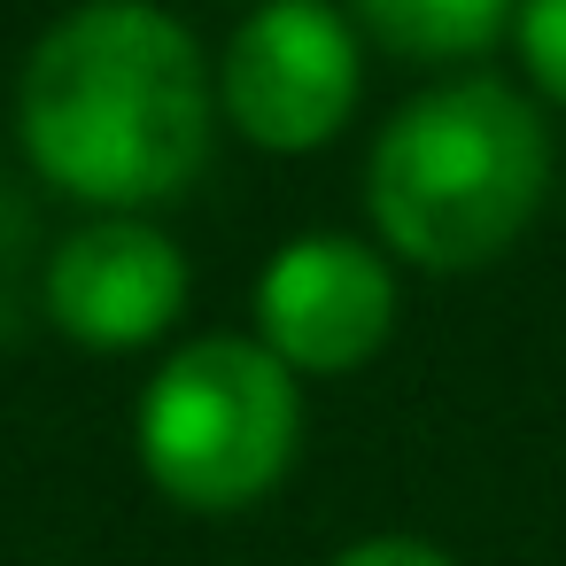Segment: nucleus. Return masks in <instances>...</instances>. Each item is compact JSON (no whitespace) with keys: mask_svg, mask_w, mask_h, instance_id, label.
Masks as SVG:
<instances>
[{"mask_svg":"<svg viewBox=\"0 0 566 566\" xmlns=\"http://www.w3.org/2000/svg\"><path fill=\"white\" fill-rule=\"evenodd\" d=\"M24 156L71 202L140 218L210 164L218 86L195 32L156 0H78L55 17L17 86Z\"/></svg>","mask_w":566,"mask_h":566,"instance_id":"nucleus-1","label":"nucleus"},{"mask_svg":"<svg viewBox=\"0 0 566 566\" xmlns=\"http://www.w3.org/2000/svg\"><path fill=\"white\" fill-rule=\"evenodd\" d=\"M551 195V133L504 78H450L411 94L365 164L373 233L427 272L504 256Z\"/></svg>","mask_w":566,"mask_h":566,"instance_id":"nucleus-2","label":"nucleus"},{"mask_svg":"<svg viewBox=\"0 0 566 566\" xmlns=\"http://www.w3.org/2000/svg\"><path fill=\"white\" fill-rule=\"evenodd\" d=\"M303 396L295 373L241 334L171 349L140 396V465L187 512H241L295 465Z\"/></svg>","mask_w":566,"mask_h":566,"instance_id":"nucleus-3","label":"nucleus"},{"mask_svg":"<svg viewBox=\"0 0 566 566\" xmlns=\"http://www.w3.org/2000/svg\"><path fill=\"white\" fill-rule=\"evenodd\" d=\"M357 24L334 0H256L218 63V109L272 156L326 148L357 109Z\"/></svg>","mask_w":566,"mask_h":566,"instance_id":"nucleus-4","label":"nucleus"},{"mask_svg":"<svg viewBox=\"0 0 566 566\" xmlns=\"http://www.w3.org/2000/svg\"><path fill=\"white\" fill-rule=\"evenodd\" d=\"M388 326H396V272L373 241L303 233L256 280V342L303 380L373 365Z\"/></svg>","mask_w":566,"mask_h":566,"instance_id":"nucleus-5","label":"nucleus"},{"mask_svg":"<svg viewBox=\"0 0 566 566\" xmlns=\"http://www.w3.org/2000/svg\"><path fill=\"white\" fill-rule=\"evenodd\" d=\"M187 311V256L148 218H86L48 264V318L78 349H148Z\"/></svg>","mask_w":566,"mask_h":566,"instance_id":"nucleus-6","label":"nucleus"},{"mask_svg":"<svg viewBox=\"0 0 566 566\" xmlns=\"http://www.w3.org/2000/svg\"><path fill=\"white\" fill-rule=\"evenodd\" d=\"M520 0H349V24L403 63H473L512 32Z\"/></svg>","mask_w":566,"mask_h":566,"instance_id":"nucleus-7","label":"nucleus"},{"mask_svg":"<svg viewBox=\"0 0 566 566\" xmlns=\"http://www.w3.org/2000/svg\"><path fill=\"white\" fill-rule=\"evenodd\" d=\"M512 40H520V63H527L535 94L566 109V0H520Z\"/></svg>","mask_w":566,"mask_h":566,"instance_id":"nucleus-8","label":"nucleus"},{"mask_svg":"<svg viewBox=\"0 0 566 566\" xmlns=\"http://www.w3.org/2000/svg\"><path fill=\"white\" fill-rule=\"evenodd\" d=\"M334 566H450V551H434L427 535H365Z\"/></svg>","mask_w":566,"mask_h":566,"instance_id":"nucleus-9","label":"nucleus"}]
</instances>
